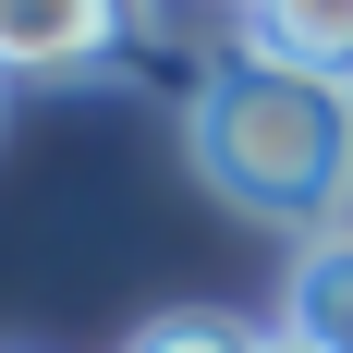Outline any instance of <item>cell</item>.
<instances>
[{
	"label": "cell",
	"instance_id": "6da1fadb",
	"mask_svg": "<svg viewBox=\"0 0 353 353\" xmlns=\"http://www.w3.org/2000/svg\"><path fill=\"white\" fill-rule=\"evenodd\" d=\"M183 146H195V171L232 208L292 219V232H329V208L353 195V85L281 61V49H232L195 85Z\"/></svg>",
	"mask_w": 353,
	"mask_h": 353
},
{
	"label": "cell",
	"instance_id": "7a4b0ae2",
	"mask_svg": "<svg viewBox=\"0 0 353 353\" xmlns=\"http://www.w3.org/2000/svg\"><path fill=\"white\" fill-rule=\"evenodd\" d=\"M122 49V0H0V73L12 85H61Z\"/></svg>",
	"mask_w": 353,
	"mask_h": 353
},
{
	"label": "cell",
	"instance_id": "3957f363",
	"mask_svg": "<svg viewBox=\"0 0 353 353\" xmlns=\"http://www.w3.org/2000/svg\"><path fill=\"white\" fill-rule=\"evenodd\" d=\"M244 49H281V61L353 85V0H244Z\"/></svg>",
	"mask_w": 353,
	"mask_h": 353
},
{
	"label": "cell",
	"instance_id": "277c9868",
	"mask_svg": "<svg viewBox=\"0 0 353 353\" xmlns=\"http://www.w3.org/2000/svg\"><path fill=\"white\" fill-rule=\"evenodd\" d=\"M281 329H305L317 353H353V232H317V244L292 256V305Z\"/></svg>",
	"mask_w": 353,
	"mask_h": 353
},
{
	"label": "cell",
	"instance_id": "5b68a950",
	"mask_svg": "<svg viewBox=\"0 0 353 353\" xmlns=\"http://www.w3.org/2000/svg\"><path fill=\"white\" fill-rule=\"evenodd\" d=\"M134 353H256V329L244 317H159Z\"/></svg>",
	"mask_w": 353,
	"mask_h": 353
},
{
	"label": "cell",
	"instance_id": "8992f818",
	"mask_svg": "<svg viewBox=\"0 0 353 353\" xmlns=\"http://www.w3.org/2000/svg\"><path fill=\"white\" fill-rule=\"evenodd\" d=\"M256 353H317V341H305V329H256Z\"/></svg>",
	"mask_w": 353,
	"mask_h": 353
},
{
	"label": "cell",
	"instance_id": "52a82bcc",
	"mask_svg": "<svg viewBox=\"0 0 353 353\" xmlns=\"http://www.w3.org/2000/svg\"><path fill=\"white\" fill-rule=\"evenodd\" d=\"M0 85H12V73H0Z\"/></svg>",
	"mask_w": 353,
	"mask_h": 353
}]
</instances>
